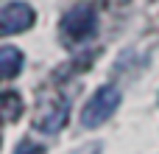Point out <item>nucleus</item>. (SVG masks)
Returning <instances> with one entry per match:
<instances>
[{
  "instance_id": "nucleus-1",
  "label": "nucleus",
  "mask_w": 159,
  "mask_h": 154,
  "mask_svg": "<svg viewBox=\"0 0 159 154\" xmlns=\"http://www.w3.org/2000/svg\"><path fill=\"white\" fill-rule=\"evenodd\" d=\"M117 104H120V90L112 87V84H103V87L87 101V107H84V112H81V123H84L87 129L101 126L103 121L112 118V112L117 109Z\"/></svg>"
},
{
  "instance_id": "nucleus-2",
  "label": "nucleus",
  "mask_w": 159,
  "mask_h": 154,
  "mask_svg": "<svg viewBox=\"0 0 159 154\" xmlns=\"http://www.w3.org/2000/svg\"><path fill=\"white\" fill-rule=\"evenodd\" d=\"M95 28H98V17H95V11H92L89 6H75V8H70V11L64 14V20H61V34H64V39H70V42H81V39H87V36H92Z\"/></svg>"
},
{
  "instance_id": "nucleus-3",
  "label": "nucleus",
  "mask_w": 159,
  "mask_h": 154,
  "mask_svg": "<svg viewBox=\"0 0 159 154\" xmlns=\"http://www.w3.org/2000/svg\"><path fill=\"white\" fill-rule=\"evenodd\" d=\"M36 14L28 3L22 0H14V3H6L3 11H0V34L3 36H11V34H20V31H28L34 25Z\"/></svg>"
},
{
  "instance_id": "nucleus-4",
  "label": "nucleus",
  "mask_w": 159,
  "mask_h": 154,
  "mask_svg": "<svg viewBox=\"0 0 159 154\" xmlns=\"http://www.w3.org/2000/svg\"><path fill=\"white\" fill-rule=\"evenodd\" d=\"M67 118H70V104H67V98H56V101L48 104L45 112L36 118V129H39V132H48V135H56L59 129H64Z\"/></svg>"
},
{
  "instance_id": "nucleus-5",
  "label": "nucleus",
  "mask_w": 159,
  "mask_h": 154,
  "mask_svg": "<svg viewBox=\"0 0 159 154\" xmlns=\"http://www.w3.org/2000/svg\"><path fill=\"white\" fill-rule=\"evenodd\" d=\"M20 70H22V53H20L17 48H11V45H3V48H0V76L8 81V79H14Z\"/></svg>"
},
{
  "instance_id": "nucleus-6",
  "label": "nucleus",
  "mask_w": 159,
  "mask_h": 154,
  "mask_svg": "<svg viewBox=\"0 0 159 154\" xmlns=\"http://www.w3.org/2000/svg\"><path fill=\"white\" fill-rule=\"evenodd\" d=\"M0 107H3V118L8 121V123H14L20 115H22V98L17 95V93H3V98H0Z\"/></svg>"
},
{
  "instance_id": "nucleus-7",
  "label": "nucleus",
  "mask_w": 159,
  "mask_h": 154,
  "mask_svg": "<svg viewBox=\"0 0 159 154\" xmlns=\"http://www.w3.org/2000/svg\"><path fill=\"white\" fill-rule=\"evenodd\" d=\"M17 154H42V146H36V143H22Z\"/></svg>"
}]
</instances>
